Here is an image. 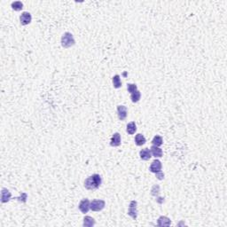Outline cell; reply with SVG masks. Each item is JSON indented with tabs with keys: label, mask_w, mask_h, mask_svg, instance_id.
<instances>
[{
	"label": "cell",
	"mask_w": 227,
	"mask_h": 227,
	"mask_svg": "<svg viewBox=\"0 0 227 227\" xmlns=\"http://www.w3.org/2000/svg\"><path fill=\"white\" fill-rule=\"evenodd\" d=\"M11 7H12V8H13L14 11L19 12V11H20L23 8V4L20 1H15V2L12 3Z\"/></svg>",
	"instance_id": "cell-19"
},
{
	"label": "cell",
	"mask_w": 227,
	"mask_h": 227,
	"mask_svg": "<svg viewBox=\"0 0 227 227\" xmlns=\"http://www.w3.org/2000/svg\"><path fill=\"white\" fill-rule=\"evenodd\" d=\"M95 224H96V222H95L94 218H92L91 216H85L84 218H83V224H82V225L84 227H91V226H94Z\"/></svg>",
	"instance_id": "cell-14"
},
{
	"label": "cell",
	"mask_w": 227,
	"mask_h": 227,
	"mask_svg": "<svg viewBox=\"0 0 227 227\" xmlns=\"http://www.w3.org/2000/svg\"><path fill=\"white\" fill-rule=\"evenodd\" d=\"M127 89H128V91H129L131 94L138 91L137 85H136V84H133V83H128V84H127Z\"/></svg>",
	"instance_id": "cell-21"
},
{
	"label": "cell",
	"mask_w": 227,
	"mask_h": 227,
	"mask_svg": "<svg viewBox=\"0 0 227 227\" xmlns=\"http://www.w3.org/2000/svg\"><path fill=\"white\" fill-rule=\"evenodd\" d=\"M150 151L152 153V155L155 158H161L163 155V152L159 146L152 145L151 148H150Z\"/></svg>",
	"instance_id": "cell-12"
},
{
	"label": "cell",
	"mask_w": 227,
	"mask_h": 227,
	"mask_svg": "<svg viewBox=\"0 0 227 227\" xmlns=\"http://www.w3.org/2000/svg\"><path fill=\"white\" fill-rule=\"evenodd\" d=\"M162 162L159 161V160H154L153 162H152L151 166L149 168V170L151 171L152 173H155V174H158L160 172H162Z\"/></svg>",
	"instance_id": "cell-5"
},
{
	"label": "cell",
	"mask_w": 227,
	"mask_h": 227,
	"mask_svg": "<svg viewBox=\"0 0 227 227\" xmlns=\"http://www.w3.org/2000/svg\"><path fill=\"white\" fill-rule=\"evenodd\" d=\"M112 81H113L114 87L115 89H119L122 87V82H121L120 76L119 75H115V76H114Z\"/></svg>",
	"instance_id": "cell-18"
},
{
	"label": "cell",
	"mask_w": 227,
	"mask_h": 227,
	"mask_svg": "<svg viewBox=\"0 0 227 227\" xmlns=\"http://www.w3.org/2000/svg\"><path fill=\"white\" fill-rule=\"evenodd\" d=\"M105 206H106V202L103 200H93L92 202H91L90 209L95 212H99L105 208Z\"/></svg>",
	"instance_id": "cell-3"
},
{
	"label": "cell",
	"mask_w": 227,
	"mask_h": 227,
	"mask_svg": "<svg viewBox=\"0 0 227 227\" xmlns=\"http://www.w3.org/2000/svg\"><path fill=\"white\" fill-rule=\"evenodd\" d=\"M139 156L143 161H148L152 157V153L150 151V149H148V148L142 149L141 151L139 152Z\"/></svg>",
	"instance_id": "cell-13"
},
{
	"label": "cell",
	"mask_w": 227,
	"mask_h": 227,
	"mask_svg": "<svg viewBox=\"0 0 227 227\" xmlns=\"http://www.w3.org/2000/svg\"><path fill=\"white\" fill-rule=\"evenodd\" d=\"M152 144H153V145H155V146H161L163 144V139L161 136L156 135V136H154V138L152 140Z\"/></svg>",
	"instance_id": "cell-17"
},
{
	"label": "cell",
	"mask_w": 227,
	"mask_h": 227,
	"mask_svg": "<svg viewBox=\"0 0 227 227\" xmlns=\"http://www.w3.org/2000/svg\"><path fill=\"white\" fill-rule=\"evenodd\" d=\"M102 184V178L99 174H93L84 181V187L87 190L98 189Z\"/></svg>",
	"instance_id": "cell-1"
},
{
	"label": "cell",
	"mask_w": 227,
	"mask_h": 227,
	"mask_svg": "<svg viewBox=\"0 0 227 227\" xmlns=\"http://www.w3.org/2000/svg\"><path fill=\"white\" fill-rule=\"evenodd\" d=\"M90 204H91V202H90L88 199H83L80 202V203H79V209H80V211L82 212V214L88 213V211L90 210Z\"/></svg>",
	"instance_id": "cell-7"
},
{
	"label": "cell",
	"mask_w": 227,
	"mask_h": 227,
	"mask_svg": "<svg viewBox=\"0 0 227 227\" xmlns=\"http://www.w3.org/2000/svg\"><path fill=\"white\" fill-rule=\"evenodd\" d=\"M170 224H171V221L169 217L167 216H162L158 218L157 220V225L158 226L163 227V226H170Z\"/></svg>",
	"instance_id": "cell-11"
},
{
	"label": "cell",
	"mask_w": 227,
	"mask_h": 227,
	"mask_svg": "<svg viewBox=\"0 0 227 227\" xmlns=\"http://www.w3.org/2000/svg\"><path fill=\"white\" fill-rule=\"evenodd\" d=\"M122 143V139H121V135L118 132L114 133L112 138H111V141H110V145L114 146V147H117L119 146Z\"/></svg>",
	"instance_id": "cell-8"
},
{
	"label": "cell",
	"mask_w": 227,
	"mask_h": 227,
	"mask_svg": "<svg viewBox=\"0 0 227 227\" xmlns=\"http://www.w3.org/2000/svg\"><path fill=\"white\" fill-rule=\"evenodd\" d=\"M32 16L31 14L28 12H23L21 13L20 17V24L22 26L29 25L31 22Z\"/></svg>",
	"instance_id": "cell-6"
},
{
	"label": "cell",
	"mask_w": 227,
	"mask_h": 227,
	"mask_svg": "<svg viewBox=\"0 0 227 227\" xmlns=\"http://www.w3.org/2000/svg\"><path fill=\"white\" fill-rule=\"evenodd\" d=\"M75 44H76V41H75L73 35L69 32L64 33L63 36L61 37V46L67 49V48H69L71 46L75 45Z\"/></svg>",
	"instance_id": "cell-2"
},
{
	"label": "cell",
	"mask_w": 227,
	"mask_h": 227,
	"mask_svg": "<svg viewBox=\"0 0 227 227\" xmlns=\"http://www.w3.org/2000/svg\"><path fill=\"white\" fill-rule=\"evenodd\" d=\"M135 143H136V145H139V146L145 145V138L142 134H137L136 137H135Z\"/></svg>",
	"instance_id": "cell-15"
},
{
	"label": "cell",
	"mask_w": 227,
	"mask_h": 227,
	"mask_svg": "<svg viewBox=\"0 0 227 227\" xmlns=\"http://www.w3.org/2000/svg\"><path fill=\"white\" fill-rule=\"evenodd\" d=\"M140 98H141V93H140L139 91H135V92H133V93L131 94V101L133 103L139 102Z\"/></svg>",
	"instance_id": "cell-20"
},
{
	"label": "cell",
	"mask_w": 227,
	"mask_h": 227,
	"mask_svg": "<svg viewBox=\"0 0 227 227\" xmlns=\"http://www.w3.org/2000/svg\"><path fill=\"white\" fill-rule=\"evenodd\" d=\"M117 114H118V118L121 121H124L127 117V107L122 105H119L117 107Z\"/></svg>",
	"instance_id": "cell-9"
},
{
	"label": "cell",
	"mask_w": 227,
	"mask_h": 227,
	"mask_svg": "<svg viewBox=\"0 0 227 227\" xmlns=\"http://www.w3.org/2000/svg\"><path fill=\"white\" fill-rule=\"evenodd\" d=\"M27 198H28V195H27V194H21V196L19 197V198H14V199H17L19 202H26L27 201Z\"/></svg>",
	"instance_id": "cell-23"
},
{
	"label": "cell",
	"mask_w": 227,
	"mask_h": 227,
	"mask_svg": "<svg viewBox=\"0 0 227 227\" xmlns=\"http://www.w3.org/2000/svg\"><path fill=\"white\" fill-rule=\"evenodd\" d=\"M159 193H160V186H159L158 185H154L151 190V194L153 196H156V197H158Z\"/></svg>",
	"instance_id": "cell-22"
},
{
	"label": "cell",
	"mask_w": 227,
	"mask_h": 227,
	"mask_svg": "<svg viewBox=\"0 0 227 227\" xmlns=\"http://www.w3.org/2000/svg\"><path fill=\"white\" fill-rule=\"evenodd\" d=\"M156 177H157L159 180H162L164 178V174L162 172H160V173L156 174Z\"/></svg>",
	"instance_id": "cell-24"
},
{
	"label": "cell",
	"mask_w": 227,
	"mask_h": 227,
	"mask_svg": "<svg viewBox=\"0 0 227 227\" xmlns=\"http://www.w3.org/2000/svg\"><path fill=\"white\" fill-rule=\"evenodd\" d=\"M126 131L130 135H133L134 133L137 131V125H136L135 122H131L128 123Z\"/></svg>",
	"instance_id": "cell-16"
},
{
	"label": "cell",
	"mask_w": 227,
	"mask_h": 227,
	"mask_svg": "<svg viewBox=\"0 0 227 227\" xmlns=\"http://www.w3.org/2000/svg\"><path fill=\"white\" fill-rule=\"evenodd\" d=\"M128 215L130 216H131L134 220L137 219L138 217V202L136 201H131L129 206V209H128Z\"/></svg>",
	"instance_id": "cell-4"
},
{
	"label": "cell",
	"mask_w": 227,
	"mask_h": 227,
	"mask_svg": "<svg viewBox=\"0 0 227 227\" xmlns=\"http://www.w3.org/2000/svg\"><path fill=\"white\" fill-rule=\"evenodd\" d=\"M12 198V194L6 188H3L1 191V202L2 203H7Z\"/></svg>",
	"instance_id": "cell-10"
}]
</instances>
